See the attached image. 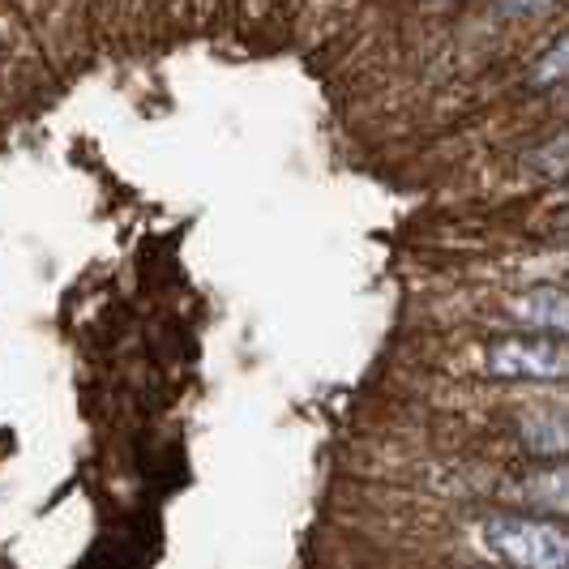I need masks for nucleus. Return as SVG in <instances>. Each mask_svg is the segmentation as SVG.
Segmentation results:
<instances>
[{
    "label": "nucleus",
    "mask_w": 569,
    "mask_h": 569,
    "mask_svg": "<svg viewBox=\"0 0 569 569\" xmlns=\"http://www.w3.org/2000/svg\"><path fill=\"white\" fill-rule=\"evenodd\" d=\"M561 86H569V30L527 69V90H561Z\"/></svg>",
    "instance_id": "nucleus-7"
},
{
    "label": "nucleus",
    "mask_w": 569,
    "mask_h": 569,
    "mask_svg": "<svg viewBox=\"0 0 569 569\" xmlns=\"http://www.w3.org/2000/svg\"><path fill=\"white\" fill-rule=\"evenodd\" d=\"M522 171L543 180V184H557V180L566 184L569 180V124L531 146V150L522 154Z\"/></svg>",
    "instance_id": "nucleus-6"
},
{
    "label": "nucleus",
    "mask_w": 569,
    "mask_h": 569,
    "mask_svg": "<svg viewBox=\"0 0 569 569\" xmlns=\"http://www.w3.org/2000/svg\"><path fill=\"white\" fill-rule=\"evenodd\" d=\"M488 377L501 381H569V342L543 335H506L480 351Z\"/></svg>",
    "instance_id": "nucleus-2"
},
{
    "label": "nucleus",
    "mask_w": 569,
    "mask_h": 569,
    "mask_svg": "<svg viewBox=\"0 0 569 569\" xmlns=\"http://www.w3.org/2000/svg\"><path fill=\"white\" fill-rule=\"evenodd\" d=\"M506 317L522 326L527 335L569 342V291L561 283L522 287L506 300Z\"/></svg>",
    "instance_id": "nucleus-3"
},
{
    "label": "nucleus",
    "mask_w": 569,
    "mask_h": 569,
    "mask_svg": "<svg viewBox=\"0 0 569 569\" xmlns=\"http://www.w3.org/2000/svg\"><path fill=\"white\" fill-rule=\"evenodd\" d=\"M518 441H522L527 455L536 458H569V407L527 416L518 425Z\"/></svg>",
    "instance_id": "nucleus-4"
},
{
    "label": "nucleus",
    "mask_w": 569,
    "mask_h": 569,
    "mask_svg": "<svg viewBox=\"0 0 569 569\" xmlns=\"http://www.w3.org/2000/svg\"><path fill=\"white\" fill-rule=\"evenodd\" d=\"M485 548L506 569H569V527L540 513H488Z\"/></svg>",
    "instance_id": "nucleus-1"
},
{
    "label": "nucleus",
    "mask_w": 569,
    "mask_h": 569,
    "mask_svg": "<svg viewBox=\"0 0 569 569\" xmlns=\"http://www.w3.org/2000/svg\"><path fill=\"white\" fill-rule=\"evenodd\" d=\"M566 291H569V274H566Z\"/></svg>",
    "instance_id": "nucleus-9"
},
{
    "label": "nucleus",
    "mask_w": 569,
    "mask_h": 569,
    "mask_svg": "<svg viewBox=\"0 0 569 569\" xmlns=\"http://www.w3.org/2000/svg\"><path fill=\"white\" fill-rule=\"evenodd\" d=\"M518 497L543 513H557V518L566 513L569 518V462L540 467V471L522 476V480H518Z\"/></svg>",
    "instance_id": "nucleus-5"
},
{
    "label": "nucleus",
    "mask_w": 569,
    "mask_h": 569,
    "mask_svg": "<svg viewBox=\"0 0 569 569\" xmlns=\"http://www.w3.org/2000/svg\"><path fill=\"white\" fill-rule=\"evenodd\" d=\"M552 9H557V0H501L506 18H543Z\"/></svg>",
    "instance_id": "nucleus-8"
}]
</instances>
